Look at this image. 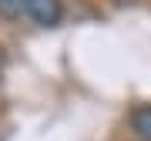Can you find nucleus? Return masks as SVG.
<instances>
[{
	"instance_id": "f257e3e1",
	"label": "nucleus",
	"mask_w": 151,
	"mask_h": 141,
	"mask_svg": "<svg viewBox=\"0 0 151 141\" xmlns=\"http://www.w3.org/2000/svg\"><path fill=\"white\" fill-rule=\"evenodd\" d=\"M24 14L30 17L37 27H57L60 17H64V4L60 0H27Z\"/></svg>"
},
{
	"instance_id": "f03ea898",
	"label": "nucleus",
	"mask_w": 151,
	"mask_h": 141,
	"mask_svg": "<svg viewBox=\"0 0 151 141\" xmlns=\"http://www.w3.org/2000/svg\"><path fill=\"white\" fill-rule=\"evenodd\" d=\"M128 128L138 141H151V104H134L128 114Z\"/></svg>"
},
{
	"instance_id": "7ed1b4c3",
	"label": "nucleus",
	"mask_w": 151,
	"mask_h": 141,
	"mask_svg": "<svg viewBox=\"0 0 151 141\" xmlns=\"http://www.w3.org/2000/svg\"><path fill=\"white\" fill-rule=\"evenodd\" d=\"M24 4L27 0H0V17L4 20H20L24 17Z\"/></svg>"
}]
</instances>
